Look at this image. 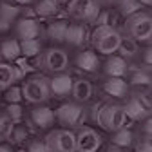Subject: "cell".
I'll return each mask as SVG.
<instances>
[{
    "mask_svg": "<svg viewBox=\"0 0 152 152\" xmlns=\"http://www.w3.org/2000/svg\"><path fill=\"white\" fill-rule=\"evenodd\" d=\"M22 98L29 105H42L51 100V91H49V76L44 72H29L26 78L20 82Z\"/></svg>",
    "mask_w": 152,
    "mask_h": 152,
    "instance_id": "1",
    "label": "cell"
},
{
    "mask_svg": "<svg viewBox=\"0 0 152 152\" xmlns=\"http://www.w3.org/2000/svg\"><path fill=\"white\" fill-rule=\"evenodd\" d=\"M121 36H127L130 40L141 44H150V36H152V18L148 15V11H138L134 15H130L127 18H123L121 27H118Z\"/></svg>",
    "mask_w": 152,
    "mask_h": 152,
    "instance_id": "2",
    "label": "cell"
},
{
    "mask_svg": "<svg viewBox=\"0 0 152 152\" xmlns=\"http://www.w3.org/2000/svg\"><path fill=\"white\" fill-rule=\"evenodd\" d=\"M120 42H121V33L120 29L112 27V26H96L89 34L91 49L102 56L116 54Z\"/></svg>",
    "mask_w": 152,
    "mask_h": 152,
    "instance_id": "3",
    "label": "cell"
},
{
    "mask_svg": "<svg viewBox=\"0 0 152 152\" xmlns=\"http://www.w3.org/2000/svg\"><path fill=\"white\" fill-rule=\"evenodd\" d=\"M36 58H38V67L44 71V74L49 76L67 72V69L71 67V53L64 45H47Z\"/></svg>",
    "mask_w": 152,
    "mask_h": 152,
    "instance_id": "4",
    "label": "cell"
},
{
    "mask_svg": "<svg viewBox=\"0 0 152 152\" xmlns=\"http://www.w3.org/2000/svg\"><path fill=\"white\" fill-rule=\"evenodd\" d=\"M96 123L107 130L109 134L110 132H116L123 127H127L129 120H127V114L123 110V105L120 102H114V100H109V102H103L98 105V110H96Z\"/></svg>",
    "mask_w": 152,
    "mask_h": 152,
    "instance_id": "5",
    "label": "cell"
},
{
    "mask_svg": "<svg viewBox=\"0 0 152 152\" xmlns=\"http://www.w3.org/2000/svg\"><path fill=\"white\" fill-rule=\"evenodd\" d=\"M54 120L62 129H69L74 132L76 129L85 125L87 109H85V105H80L72 100H64L54 109Z\"/></svg>",
    "mask_w": 152,
    "mask_h": 152,
    "instance_id": "6",
    "label": "cell"
},
{
    "mask_svg": "<svg viewBox=\"0 0 152 152\" xmlns=\"http://www.w3.org/2000/svg\"><path fill=\"white\" fill-rule=\"evenodd\" d=\"M100 6L94 0H69L65 6V15L69 22H80L85 26H94L100 13Z\"/></svg>",
    "mask_w": 152,
    "mask_h": 152,
    "instance_id": "7",
    "label": "cell"
},
{
    "mask_svg": "<svg viewBox=\"0 0 152 152\" xmlns=\"http://www.w3.org/2000/svg\"><path fill=\"white\" fill-rule=\"evenodd\" d=\"M44 143L47 147V152H76L74 145V132L69 129H51L45 132Z\"/></svg>",
    "mask_w": 152,
    "mask_h": 152,
    "instance_id": "8",
    "label": "cell"
},
{
    "mask_svg": "<svg viewBox=\"0 0 152 152\" xmlns=\"http://www.w3.org/2000/svg\"><path fill=\"white\" fill-rule=\"evenodd\" d=\"M31 130H51L54 129L56 125V120H54V109H51L49 105L42 103V105H33L29 110H27V121Z\"/></svg>",
    "mask_w": 152,
    "mask_h": 152,
    "instance_id": "9",
    "label": "cell"
},
{
    "mask_svg": "<svg viewBox=\"0 0 152 152\" xmlns=\"http://www.w3.org/2000/svg\"><path fill=\"white\" fill-rule=\"evenodd\" d=\"M74 145L76 152H100L103 145L102 134L89 125H82L74 130Z\"/></svg>",
    "mask_w": 152,
    "mask_h": 152,
    "instance_id": "10",
    "label": "cell"
},
{
    "mask_svg": "<svg viewBox=\"0 0 152 152\" xmlns=\"http://www.w3.org/2000/svg\"><path fill=\"white\" fill-rule=\"evenodd\" d=\"M89 34L91 29L85 24L80 22H69L67 31H65V38H64V47L67 51H82L89 47Z\"/></svg>",
    "mask_w": 152,
    "mask_h": 152,
    "instance_id": "11",
    "label": "cell"
},
{
    "mask_svg": "<svg viewBox=\"0 0 152 152\" xmlns=\"http://www.w3.org/2000/svg\"><path fill=\"white\" fill-rule=\"evenodd\" d=\"M13 36L18 42L42 38V22L34 16H20L13 24Z\"/></svg>",
    "mask_w": 152,
    "mask_h": 152,
    "instance_id": "12",
    "label": "cell"
},
{
    "mask_svg": "<svg viewBox=\"0 0 152 152\" xmlns=\"http://www.w3.org/2000/svg\"><path fill=\"white\" fill-rule=\"evenodd\" d=\"M71 65L83 74H96L102 69V60L100 54H96L92 49H82L76 51L74 58H71Z\"/></svg>",
    "mask_w": 152,
    "mask_h": 152,
    "instance_id": "13",
    "label": "cell"
},
{
    "mask_svg": "<svg viewBox=\"0 0 152 152\" xmlns=\"http://www.w3.org/2000/svg\"><path fill=\"white\" fill-rule=\"evenodd\" d=\"M67 26V18H54V20L47 22L45 26H42V40L47 42L49 45H64Z\"/></svg>",
    "mask_w": 152,
    "mask_h": 152,
    "instance_id": "14",
    "label": "cell"
},
{
    "mask_svg": "<svg viewBox=\"0 0 152 152\" xmlns=\"http://www.w3.org/2000/svg\"><path fill=\"white\" fill-rule=\"evenodd\" d=\"M94 96V83L85 78V76H78V78H72V85H71V100L85 105L92 100Z\"/></svg>",
    "mask_w": 152,
    "mask_h": 152,
    "instance_id": "15",
    "label": "cell"
},
{
    "mask_svg": "<svg viewBox=\"0 0 152 152\" xmlns=\"http://www.w3.org/2000/svg\"><path fill=\"white\" fill-rule=\"evenodd\" d=\"M71 85H72V76L69 72H60L49 76V91L51 98L56 100H67L71 96Z\"/></svg>",
    "mask_w": 152,
    "mask_h": 152,
    "instance_id": "16",
    "label": "cell"
},
{
    "mask_svg": "<svg viewBox=\"0 0 152 152\" xmlns=\"http://www.w3.org/2000/svg\"><path fill=\"white\" fill-rule=\"evenodd\" d=\"M129 82L127 78H107L102 83V92L107 98L116 100H125L129 96Z\"/></svg>",
    "mask_w": 152,
    "mask_h": 152,
    "instance_id": "17",
    "label": "cell"
},
{
    "mask_svg": "<svg viewBox=\"0 0 152 152\" xmlns=\"http://www.w3.org/2000/svg\"><path fill=\"white\" fill-rule=\"evenodd\" d=\"M123 105V110L127 114V120L129 121H134V123H141L143 120L150 118V109H147L140 100H136L134 96H129L125 98V103Z\"/></svg>",
    "mask_w": 152,
    "mask_h": 152,
    "instance_id": "18",
    "label": "cell"
},
{
    "mask_svg": "<svg viewBox=\"0 0 152 152\" xmlns=\"http://www.w3.org/2000/svg\"><path fill=\"white\" fill-rule=\"evenodd\" d=\"M100 71H103L107 74V78H123V76L129 74V62L123 60L118 54H110L102 64Z\"/></svg>",
    "mask_w": 152,
    "mask_h": 152,
    "instance_id": "19",
    "label": "cell"
},
{
    "mask_svg": "<svg viewBox=\"0 0 152 152\" xmlns=\"http://www.w3.org/2000/svg\"><path fill=\"white\" fill-rule=\"evenodd\" d=\"M31 7H33V15L38 20H53L62 11V6L56 0H36Z\"/></svg>",
    "mask_w": 152,
    "mask_h": 152,
    "instance_id": "20",
    "label": "cell"
},
{
    "mask_svg": "<svg viewBox=\"0 0 152 152\" xmlns=\"http://www.w3.org/2000/svg\"><path fill=\"white\" fill-rule=\"evenodd\" d=\"M20 58V42L15 36H7L4 40H0V60L7 62V64H15Z\"/></svg>",
    "mask_w": 152,
    "mask_h": 152,
    "instance_id": "21",
    "label": "cell"
},
{
    "mask_svg": "<svg viewBox=\"0 0 152 152\" xmlns=\"http://www.w3.org/2000/svg\"><path fill=\"white\" fill-rule=\"evenodd\" d=\"M31 134H33V130L29 129V125L26 123V120H22V121H18V123H13L7 141L13 143L15 147H16V145H26V143L33 138Z\"/></svg>",
    "mask_w": 152,
    "mask_h": 152,
    "instance_id": "22",
    "label": "cell"
},
{
    "mask_svg": "<svg viewBox=\"0 0 152 152\" xmlns=\"http://www.w3.org/2000/svg\"><path fill=\"white\" fill-rule=\"evenodd\" d=\"M136 140H138L136 138V132L132 130V129H129V127H123V129H120L116 132H110V141L109 143L130 150V147L136 145Z\"/></svg>",
    "mask_w": 152,
    "mask_h": 152,
    "instance_id": "23",
    "label": "cell"
},
{
    "mask_svg": "<svg viewBox=\"0 0 152 152\" xmlns=\"http://www.w3.org/2000/svg\"><path fill=\"white\" fill-rule=\"evenodd\" d=\"M140 53H141V45H140L138 42L130 40V38H127V36H121L120 47H118V51H116V54H118V56H121L123 60H127V62H129V60L138 58Z\"/></svg>",
    "mask_w": 152,
    "mask_h": 152,
    "instance_id": "24",
    "label": "cell"
},
{
    "mask_svg": "<svg viewBox=\"0 0 152 152\" xmlns=\"http://www.w3.org/2000/svg\"><path fill=\"white\" fill-rule=\"evenodd\" d=\"M45 47V42L42 38H33V40H22L20 42V56L27 60L36 58L38 54L42 53V49Z\"/></svg>",
    "mask_w": 152,
    "mask_h": 152,
    "instance_id": "25",
    "label": "cell"
},
{
    "mask_svg": "<svg viewBox=\"0 0 152 152\" xmlns=\"http://www.w3.org/2000/svg\"><path fill=\"white\" fill-rule=\"evenodd\" d=\"M22 15V7L16 6L13 0H0V18L15 24Z\"/></svg>",
    "mask_w": 152,
    "mask_h": 152,
    "instance_id": "26",
    "label": "cell"
},
{
    "mask_svg": "<svg viewBox=\"0 0 152 152\" xmlns=\"http://www.w3.org/2000/svg\"><path fill=\"white\" fill-rule=\"evenodd\" d=\"M15 83V72H13V64L0 60V92H4L7 87Z\"/></svg>",
    "mask_w": 152,
    "mask_h": 152,
    "instance_id": "27",
    "label": "cell"
},
{
    "mask_svg": "<svg viewBox=\"0 0 152 152\" xmlns=\"http://www.w3.org/2000/svg\"><path fill=\"white\" fill-rule=\"evenodd\" d=\"M114 9L118 11V15H120L121 18H127V16H130V15H134V13L141 11L143 6L138 2V0H120Z\"/></svg>",
    "mask_w": 152,
    "mask_h": 152,
    "instance_id": "28",
    "label": "cell"
},
{
    "mask_svg": "<svg viewBox=\"0 0 152 152\" xmlns=\"http://www.w3.org/2000/svg\"><path fill=\"white\" fill-rule=\"evenodd\" d=\"M2 100L6 102V105H9V103H22L24 98H22L20 83H13L11 87H7V89L2 92Z\"/></svg>",
    "mask_w": 152,
    "mask_h": 152,
    "instance_id": "29",
    "label": "cell"
},
{
    "mask_svg": "<svg viewBox=\"0 0 152 152\" xmlns=\"http://www.w3.org/2000/svg\"><path fill=\"white\" fill-rule=\"evenodd\" d=\"M2 110L9 116V120H11L13 123H18V121H22V120L26 118V109H24L22 103H9V105H6V109H2Z\"/></svg>",
    "mask_w": 152,
    "mask_h": 152,
    "instance_id": "30",
    "label": "cell"
},
{
    "mask_svg": "<svg viewBox=\"0 0 152 152\" xmlns=\"http://www.w3.org/2000/svg\"><path fill=\"white\" fill-rule=\"evenodd\" d=\"M11 127H13V121L9 120V116L4 110H0V141H7Z\"/></svg>",
    "mask_w": 152,
    "mask_h": 152,
    "instance_id": "31",
    "label": "cell"
},
{
    "mask_svg": "<svg viewBox=\"0 0 152 152\" xmlns=\"http://www.w3.org/2000/svg\"><path fill=\"white\" fill-rule=\"evenodd\" d=\"M26 152H47V147H45L44 140H40V138H31L26 143Z\"/></svg>",
    "mask_w": 152,
    "mask_h": 152,
    "instance_id": "32",
    "label": "cell"
},
{
    "mask_svg": "<svg viewBox=\"0 0 152 152\" xmlns=\"http://www.w3.org/2000/svg\"><path fill=\"white\" fill-rule=\"evenodd\" d=\"M134 152H150V140H140Z\"/></svg>",
    "mask_w": 152,
    "mask_h": 152,
    "instance_id": "33",
    "label": "cell"
},
{
    "mask_svg": "<svg viewBox=\"0 0 152 152\" xmlns=\"http://www.w3.org/2000/svg\"><path fill=\"white\" fill-rule=\"evenodd\" d=\"M102 9H109V7H116V4L120 2V0H94Z\"/></svg>",
    "mask_w": 152,
    "mask_h": 152,
    "instance_id": "34",
    "label": "cell"
},
{
    "mask_svg": "<svg viewBox=\"0 0 152 152\" xmlns=\"http://www.w3.org/2000/svg\"><path fill=\"white\" fill-rule=\"evenodd\" d=\"M11 29H13V24H11V22H7V20H2V18H0V34H7Z\"/></svg>",
    "mask_w": 152,
    "mask_h": 152,
    "instance_id": "35",
    "label": "cell"
},
{
    "mask_svg": "<svg viewBox=\"0 0 152 152\" xmlns=\"http://www.w3.org/2000/svg\"><path fill=\"white\" fill-rule=\"evenodd\" d=\"M0 152H16V148L9 141H0Z\"/></svg>",
    "mask_w": 152,
    "mask_h": 152,
    "instance_id": "36",
    "label": "cell"
},
{
    "mask_svg": "<svg viewBox=\"0 0 152 152\" xmlns=\"http://www.w3.org/2000/svg\"><path fill=\"white\" fill-rule=\"evenodd\" d=\"M102 152H129L127 148H121V147H118V145H112V143H109Z\"/></svg>",
    "mask_w": 152,
    "mask_h": 152,
    "instance_id": "37",
    "label": "cell"
},
{
    "mask_svg": "<svg viewBox=\"0 0 152 152\" xmlns=\"http://www.w3.org/2000/svg\"><path fill=\"white\" fill-rule=\"evenodd\" d=\"M13 2L16 6H20V7H29V6H33L36 2V0H13Z\"/></svg>",
    "mask_w": 152,
    "mask_h": 152,
    "instance_id": "38",
    "label": "cell"
},
{
    "mask_svg": "<svg viewBox=\"0 0 152 152\" xmlns=\"http://www.w3.org/2000/svg\"><path fill=\"white\" fill-rule=\"evenodd\" d=\"M138 2H140L143 7H150V2H152V0H138Z\"/></svg>",
    "mask_w": 152,
    "mask_h": 152,
    "instance_id": "39",
    "label": "cell"
},
{
    "mask_svg": "<svg viewBox=\"0 0 152 152\" xmlns=\"http://www.w3.org/2000/svg\"><path fill=\"white\" fill-rule=\"evenodd\" d=\"M56 2H58V4L64 7V6H67V4H69V0H56Z\"/></svg>",
    "mask_w": 152,
    "mask_h": 152,
    "instance_id": "40",
    "label": "cell"
},
{
    "mask_svg": "<svg viewBox=\"0 0 152 152\" xmlns=\"http://www.w3.org/2000/svg\"><path fill=\"white\" fill-rule=\"evenodd\" d=\"M0 110H2V98H0Z\"/></svg>",
    "mask_w": 152,
    "mask_h": 152,
    "instance_id": "41",
    "label": "cell"
}]
</instances>
